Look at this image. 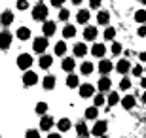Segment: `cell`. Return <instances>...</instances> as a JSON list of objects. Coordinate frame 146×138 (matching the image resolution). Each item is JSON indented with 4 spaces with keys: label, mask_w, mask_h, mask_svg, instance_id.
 I'll return each instance as SVG.
<instances>
[{
    "label": "cell",
    "mask_w": 146,
    "mask_h": 138,
    "mask_svg": "<svg viewBox=\"0 0 146 138\" xmlns=\"http://www.w3.org/2000/svg\"><path fill=\"white\" fill-rule=\"evenodd\" d=\"M29 8V0H17V10L25 11Z\"/></svg>",
    "instance_id": "cell-40"
},
{
    "label": "cell",
    "mask_w": 146,
    "mask_h": 138,
    "mask_svg": "<svg viewBox=\"0 0 146 138\" xmlns=\"http://www.w3.org/2000/svg\"><path fill=\"white\" fill-rule=\"evenodd\" d=\"M33 19L34 21H48V6H44V2H38L33 8Z\"/></svg>",
    "instance_id": "cell-1"
},
{
    "label": "cell",
    "mask_w": 146,
    "mask_h": 138,
    "mask_svg": "<svg viewBox=\"0 0 146 138\" xmlns=\"http://www.w3.org/2000/svg\"><path fill=\"white\" fill-rule=\"evenodd\" d=\"M70 2H72V4H74V6H80L82 2H84V0H70Z\"/></svg>",
    "instance_id": "cell-48"
},
{
    "label": "cell",
    "mask_w": 146,
    "mask_h": 138,
    "mask_svg": "<svg viewBox=\"0 0 146 138\" xmlns=\"http://www.w3.org/2000/svg\"><path fill=\"white\" fill-rule=\"evenodd\" d=\"M106 129H108V123L106 121H97L93 125L91 133L95 134V136H103V134H106Z\"/></svg>",
    "instance_id": "cell-9"
},
{
    "label": "cell",
    "mask_w": 146,
    "mask_h": 138,
    "mask_svg": "<svg viewBox=\"0 0 146 138\" xmlns=\"http://www.w3.org/2000/svg\"><path fill=\"white\" fill-rule=\"evenodd\" d=\"M101 8V0H89V10H99Z\"/></svg>",
    "instance_id": "cell-42"
},
{
    "label": "cell",
    "mask_w": 146,
    "mask_h": 138,
    "mask_svg": "<svg viewBox=\"0 0 146 138\" xmlns=\"http://www.w3.org/2000/svg\"><path fill=\"white\" fill-rule=\"evenodd\" d=\"M131 87V80L125 76V78H121V81H119V91H127Z\"/></svg>",
    "instance_id": "cell-35"
},
{
    "label": "cell",
    "mask_w": 146,
    "mask_h": 138,
    "mask_svg": "<svg viewBox=\"0 0 146 138\" xmlns=\"http://www.w3.org/2000/svg\"><path fill=\"white\" fill-rule=\"evenodd\" d=\"M137 34H139L141 38H144L146 36V25H141V27H139V30H137Z\"/></svg>",
    "instance_id": "cell-43"
},
{
    "label": "cell",
    "mask_w": 146,
    "mask_h": 138,
    "mask_svg": "<svg viewBox=\"0 0 146 138\" xmlns=\"http://www.w3.org/2000/svg\"><path fill=\"white\" fill-rule=\"evenodd\" d=\"M25 138H40V133H38V131H34V129H29L27 134H25Z\"/></svg>",
    "instance_id": "cell-41"
},
{
    "label": "cell",
    "mask_w": 146,
    "mask_h": 138,
    "mask_svg": "<svg viewBox=\"0 0 146 138\" xmlns=\"http://www.w3.org/2000/svg\"><path fill=\"white\" fill-rule=\"evenodd\" d=\"M66 87H70V89H76V87H80V78H78L74 72H70V74L66 76Z\"/></svg>",
    "instance_id": "cell-18"
},
{
    "label": "cell",
    "mask_w": 146,
    "mask_h": 138,
    "mask_svg": "<svg viewBox=\"0 0 146 138\" xmlns=\"http://www.w3.org/2000/svg\"><path fill=\"white\" fill-rule=\"evenodd\" d=\"M48 138H61V134L59 133H51V134H48Z\"/></svg>",
    "instance_id": "cell-46"
},
{
    "label": "cell",
    "mask_w": 146,
    "mask_h": 138,
    "mask_svg": "<svg viewBox=\"0 0 146 138\" xmlns=\"http://www.w3.org/2000/svg\"><path fill=\"white\" fill-rule=\"evenodd\" d=\"M53 125H55V121L51 116H40V129L42 131H49Z\"/></svg>",
    "instance_id": "cell-14"
},
{
    "label": "cell",
    "mask_w": 146,
    "mask_h": 138,
    "mask_svg": "<svg viewBox=\"0 0 146 138\" xmlns=\"http://www.w3.org/2000/svg\"><path fill=\"white\" fill-rule=\"evenodd\" d=\"M103 36H104V40H106V42H108V40H114V36H116V30H114L112 27H104Z\"/></svg>",
    "instance_id": "cell-32"
},
{
    "label": "cell",
    "mask_w": 146,
    "mask_h": 138,
    "mask_svg": "<svg viewBox=\"0 0 146 138\" xmlns=\"http://www.w3.org/2000/svg\"><path fill=\"white\" fill-rule=\"evenodd\" d=\"M97 36H99L97 27H91V25H87V27L84 28V38H86L87 42H93V40H95Z\"/></svg>",
    "instance_id": "cell-10"
},
{
    "label": "cell",
    "mask_w": 146,
    "mask_h": 138,
    "mask_svg": "<svg viewBox=\"0 0 146 138\" xmlns=\"http://www.w3.org/2000/svg\"><path fill=\"white\" fill-rule=\"evenodd\" d=\"M76 133H78V136H82V138H89V131H87V125L84 121L76 123Z\"/></svg>",
    "instance_id": "cell-22"
},
{
    "label": "cell",
    "mask_w": 146,
    "mask_h": 138,
    "mask_svg": "<svg viewBox=\"0 0 146 138\" xmlns=\"http://www.w3.org/2000/svg\"><path fill=\"white\" fill-rule=\"evenodd\" d=\"M33 49L36 51V53H46V49H48V36H38L34 38V42H33Z\"/></svg>",
    "instance_id": "cell-2"
},
{
    "label": "cell",
    "mask_w": 146,
    "mask_h": 138,
    "mask_svg": "<svg viewBox=\"0 0 146 138\" xmlns=\"http://www.w3.org/2000/svg\"><path fill=\"white\" fill-rule=\"evenodd\" d=\"M72 53H74V57H86L87 53V46L84 42H78L72 46Z\"/></svg>",
    "instance_id": "cell-12"
},
{
    "label": "cell",
    "mask_w": 146,
    "mask_h": 138,
    "mask_svg": "<svg viewBox=\"0 0 146 138\" xmlns=\"http://www.w3.org/2000/svg\"><path fill=\"white\" fill-rule=\"evenodd\" d=\"M17 66H19L21 70H29L31 66H33V55L21 53L19 57H17Z\"/></svg>",
    "instance_id": "cell-3"
},
{
    "label": "cell",
    "mask_w": 146,
    "mask_h": 138,
    "mask_svg": "<svg viewBox=\"0 0 146 138\" xmlns=\"http://www.w3.org/2000/svg\"><path fill=\"white\" fill-rule=\"evenodd\" d=\"M63 36L65 38H74L76 36V27L74 25H65V28H63Z\"/></svg>",
    "instance_id": "cell-31"
},
{
    "label": "cell",
    "mask_w": 146,
    "mask_h": 138,
    "mask_svg": "<svg viewBox=\"0 0 146 138\" xmlns=\"http://www.w3.org/2000/svg\"><path fill=\"white\" fill-rule=\"evenodd\" d=\"M70 127H72V123H70V119H66V117H63V119L57 121V129H59V133H66Z\"/></svg>",
    "instance_id": "cell-24"
},
{
    "label": "cell",
    "mask_w": 146,
    "mask_h": 138,
    "mask_svg": "<svg viewBox=\"0 0 146 138\" xmlns=\"http://www.w3.org/2000/svg\"><path fill=\"white\" fill-rule=\"evenodd\" d=\"M68 17H70V11L66 10V8H61L59 10V21H68Z\"/></svg>",
    "instance_id": "cell-37"
},
{
    "label": "cell",
    "mask_w": 146,
    "mask_h": 138,
    "mask_svg": "<svg viewBox=\"0 0 146 138\" xmlns=\"http://www.w3.org/2000/svg\"><path fill=\"white\" fill-rule=\"evenodd\" d=\"M89 10H80L78 13H76V21L82 23V25H87V21H89Z\"/></svg>",
    "instance_id": "cell-20"
},
{
    "label": "cell",
    "mask_w": 146,
    "mask_h": 138,
    "mask_svg": "<svg viewBox=\"0 0 146 138\" xmlns=\"http://www.w3.org/2000/svg\"><path fill=\"white\" fill-rule=\"evenodd\" d=\"M97 116H99V106H89L86 110V119H97Z\"/></svg>",
    "instance_id": "cell-27"
},
{
    "label": "cell",
    "mask_w": 146,
    "mask_h": 138,
    "mask_svg": "<svg viewBox=\"0 0 146 138\" xmlns=\"http://www.w3.org/2000/svg\"><path fill=\"white\" fill-rule=\"evenodd\" d=\"M141 87H142V89H146V78H142V80H141Z\"/></svg>",
    "instance_id": "cell-47"
},
{
    "label": "cell",
    "mask_w": 146,
    "mask_h": 138,
    "mask_svg": "<svg viewBox=\"0 0 146 138\" xmlns=\"http://www.w3.org/2000/svg\"><path fill=\"white\" fill-rule=\"evenodd\" d=\"M97 23L101 25V27H108V23H110V13L106 10H101L97 13Z\"/></svg>",
    "instance_id": "cell-15"
},
{
    "label": "cell",
    "mask_w": 146,
    "mask_h": 138,
    "mask_svg": "<svg viewBox=\"0 0 146 138\" xmlns=\"http://www.w3.org/2000/svg\"><path fill=\"white\" fill-rule=\"evenodd\" d=\"M17 38H19L21 42H25V40H29V38H31V30H29L27 27H21V28H17Z\"/></svg>",
    "instance_id": "cell-28"
},
{
    "label": "cell",
    "mask_w": 146,
    "mask_h": 138,
    "mask_svg": "<svg viewBox=\"0 0 146 138\" xmlns=\"http://www.w3.org/2000/svg\"><path fill=\"white\" fill-rule=\"evenodd\" d=\"M104 100H106V98H104V93H99V95H95V98H93V104H95V106H103Z\"/></svg>",
    "instance_id": "cell-36"
},
{
    "label": "cell",
    "mask_w": 146,
    "mask_h": 138,
    "mask_svg": "<svg viewBox=\"0 0 146 138\" xmlns=\"http://www.w3.org/2000/svg\"><path fill=\"white\" fill-rule=\"evenodd\" d=\"M112 68H114L112 61H108V59H101V63H99V72H101L103 76H108L110 72H112Z\"/></svg>",
    "instance_id": "cell-7"
},
{
    "label": "cell",
    "mask_w": 146,
    "mask_h": 138,
    "mask_svg": "<svg viewBox=\"0 0 146 138\" xmlns=\"http://www.w3.org/2000/svg\"><path fill=\"white\" fill-rule=\"evenodd\" d=\"M42 87L44 91H51L55 87V76H44V80H42Z\"/></svg>",
    "instance_id": "cell-19"
},
{
    "label": "cell",
    "mask_w": 146,
    "mask_h": 138,
    "mask_svg": "<svg viewBox=\"0 0 146 138\" xmlns=\"http://www.w3.org/2000/svg\"><path fill=\"white\" fill-rule=\"evenodd\" d=\"M131 72H133L135 76H142V74H144V68H142L141 64H135V66L131 68Z\"/></svg>",
    "instance_id": "cell-39"
},
{
    "label": "cell",
    "mask_w": 146,
    "mask_h": 138,
    "mask_svg": "<svg viewBox=\"0 0 146 138\" xmlns=\"http://www.w3.org/2000/svg\"><path fill=\"white\" fill-rule=\"evenodd\" d=\"M36 83H38V74L33 72V70H25V74H23V85L25 87H33Z\"/></svg>",
    "instance_id": "cell-4"
},
{
    "label": "cell",
    "mask_w": 146,
    "mask_h": 138,
    "mask_svg": "<svg viewBox=\"0 0 146 138\" xmlns=\"http://www.w3.org/2000/svg\"><path fill=\"white\" fill-rule=\"evenodd\" d=\"M34 110H36L38 116H46V112H48V104H46V102H38Z\"/></svg>",
    "instance_id": "cell-33"
},
{
    "label": "cell",
    "mask_w": 146,
    "mask_h": 138,
    "mask_svg": "<svg viewBox=\"0 0 146 138\" xmlns=\"http://www.w3.org/2000/svg\"><path fill=\"white\" fill-rule=\"evenodd\" d=\"M65 53H66V44L61 40V42L55 44V55H57V57H63Z\"/></svg>",
    "instance_id": "cell-30"
},
{
    "label": "cell",
    "mask_w": 146,
    "mask_h": 138,
    "mask_svg": "<svg viewBox=\"0 0 146 138\" xmlns=\"http://www.w3.org/2000/svg\"><path fill=\"white\" fill-rule=\"evenodd\" d=\"M141 100H142V102H146V91H144V93H142V96H141Z\"/></svg>",
    "instance_id": "cell-49"
},
{
    "label": "cell",
    "mask_w": 146,
    "mask_h": 138,
    "mask_svg": "<svg viewBox=\"0 0 146 138\" xmlns=\"http://www.w3.org/2000/svg\"><path fill=\"white\" fill-rule=\"evenodd\" d=\"M110 87H112V81H110L108 76H103V78L99 80V83H97V89L101 91V93H104V91H110Z\"/></svg>",
    "instance_id": "cell-16"
},
{
    "label": "cell",
    "mask_w": 146,
    "mask_h": 138,
    "mask_svg": "<svg viewBox=\"0 0 146 138\" xmlns=\"http://www.w3.org/2000/svg\"><path fill=\"white\" fill-rule=\"evenodd\" d=\"M144 72H146V66H144Z\"/></svg>",
    "instance_id": "cell-52"
},
{
    "label": "cell",
    "mask_w": 146,
    "mask_h": 138,
    "mask_svg": "<svg viewBox=\"0 0 146 138\" xmlns=\"http://www.w3.org/2000/svg\"><path fill=\"white\" fill-rule=\"evenodd\" d=\"M121 51H123V48H121V44L114 42V44H112V55H119Z\"/></svg>",
    "instance_id": "cell-38"
},
{
    "label": "cell",
    "mask_w": 146,
    "mask_h": 138,
    "mask_svg": "<svg viewBox=\"0 0 146 138\" xmlns=\"http://www.w3.org/2000/svg\"><path fill=\"white\" fill-rule=\"evenodd\" d=\"M38 64H40V68H42V70H48L49 66L53 64V57H51V55L42 53V55H40V59H38Z\"/></svg>",
    "instance_id": "cell-13"
},
{
    "label": "cell",
    "mask_w": 146,
    "mask_h": 138,
    "mask_svg": "<svg viewBox=\"0 0 146 138\" xmlns=\"http://www.w3.org/2000/svg\"><path fill=\"white\" fill-rule=\"evenodd\" d=\"M61 68L65 70V72H74V68H76V61H74V57H65L63 59V63H61Z\"/></svg>",
    "instance_id": "cell-11"
},
{
    "label": "cell",
    "mask_w": 146,
    "mask_h": 138,
    "mask_svg": "<svg viewBox=\"0 0 146 138\" xmlns=\"http://www.w3.org/2000/svg\"><path fill=\"white\" fill-rule=\"evenodd\" d=\"M141 2H142V4H144V6H146V0H141Z\"/></svg>",
    "instance_id": "cell-51"
},
{
    "label": "cell",
    "mask_w": 146,
    "mask_h": 138,
    "mask_svg": "<svg viewBox=\"0 0 146 138\" xmlns=\"http://www.w3.org/2000/svg\"><path fill=\"white\" fill-rule=\"evenodd\" d=\"M11 23H13V11L4 10L2 11V25H4V27H10Z\"/></svg>",
    "instance_id": "cell-23"
},
{
    "label": "cell",
    "mask_w": 146,
    "mask_h": 138,
    "mask_svg": "<svg viewBox=\"0 0 146 138\" xmlns=\"http://www.w3.org/2000/svg\"><path fill=\"white\" fill-rule=\"evenodd\" d=\"M116 70H118L119 74H127L131 70V63L127 61V59H119L118 64H116Z\"/></svg>",
    "instance_id": "cell-17"
},
{
    "label": "cell",
    "mask_w": 146,
    "mask_h": 138,
    "mask_svg": "<svg viewBox=\"0 0 146 138\" xmlns=\"http://www.w3.org/2000/svg\"><path fill=\"white\" fill-rule=\"evenodd\" d=\"M106 102H108V106H116L119 102V95L116 93V91H110L108 96H106Z\"/></svg>",
    "instance_id": "cell-29"
},
{
    "label": "cell",
    "mask_w": 146,
    "mask_h": 138,
    "mask_svg": "<svg viewBox=\"0 0 146 138\" xmlns=\"http://www.w3.org/2000/svg\"><path fill=\"white\" fill-rule=\"evenodd\" d=\"M11 46V32L10 30H2V49H8Z\"/></svg>",
    "instance_id": "cell-25"
},
{
    "label": "cell",
    "mask_w": 146,
    "mask_h": 138,
    "mask_svg": "<svg viewBox=\"0 0 146 138\" xmlns=\"http://www.w3.org/2000/svg\"><path fill=\"white\" fill-rule=\"evenodd\" d=\"M78 89H80V96L82 98H89V96L95 95V87H93L91 83H82Z\"/></svg>",
    "instance_id": "cell-5"
},
{
    "label": "cell",
    "mask_w": 146,
    "mask_h": 138,
    "mask_svg": "<svg viewBox=\"0 0 146 138\" xmlns=\"http://www.w3.org/2000/svg\"><path fill=\"white\" fill-rule=\"evenodd\" d=\"M139 59H141L142 63H146V51H142V53H139Z\"/></svg>",
    "instance_id": "cell-45"
},
{
    "label": "cell",
    "mask_w": 146,
    "mask_h": 138,
    "mask_svg": "<svg viewBox=\"0 0 146 138\" xmlns=\"http://www.w3.org/2000/svg\"><path fill=\"white\" fill-rule=\"evenodd\" d=\"M55 30H57V25H55V21H44V25H42V34L44 36H53L55 34Z\"/></svg>",
    "instance_id": "cell-8"
},
{
    "label": "cell",
    "mask_w": 146,
    "mask_h": 138,
    "mask_svg": "<svg viewBox=\"0 0 146 138\" xmlns=\"http://www.w3.org/2000/svg\"><path fill=\"white\" fill-rule=\"evenodd\" d=\"M135 21L141 23V25H144V23H146V11H144V10H139V11L135 13Z\"/></svg>",
    "instance_id": "cell-34"
},
{
    "label": "cell",
    "mask_w": 146,
    "mask_h": 138,
    "mask_svg": "<svg viewBox=\"0 0 146 138\" xmlns=\"http://www.w3.org/2000/svg\"><path fill=\"white\" fill-rule=\"evenodd\" d=\"M95 70V66H93V63L91 61H86V63H82V68H80V72H82V76H89Z\"/></svg>",
    "instance_id": "cell-26"
},
{
    "label": "cell",
    "mask_w": 146,
    "mask_h": 138,
    "mask_svg": "<svg viewBox=\"0 0 146 138\" xmlns=\"http://www.w3.org/2000/svg\"><path fill=\"white\" fill-rule=\"evenodd\" d=\"M63 4H65V0H51V6H55V8H61Z\"/></svg>",
    "instance_id": "cell-44"
},
{
    "label": "cell",
    "mask_w": 146,
    "mask_h": 138,
    "mask_svg": "<svg viewBox=\"0 0 146 138\" xmlns=\"http://www.w3.org/2000/svg\"><path fill=\"white\" fill-rule=\"evenodd\" d=\"M99 138H108V136H106V134H103V136H99Z\"/></svg>",
    "instance_id": "cell-50"
},
{
    "label": "cell",
    "mask_w": 146,
    "mask_h": 138,
    "mask_svg": "<svg viewBox=\"0 0 146 138\" xmlns=\"http://www.w3.org/2000/svg\"><path fill=\"white\" fill-rule=\"evenodd\" d=\"M135 96L133 95H125L123 98H121V106L125 108V110H131V108H135Z\"/></svg>",
    "instance_id": "cell-21"
},
{
    "label": "cell",
    "mask_w": 146,
    "mask_h": 138,
    "mask_svg": "<svg viewBox=\"0 0 146 138\" xmlns=\"http://www.w3.org/2000/svg\"><path fill=\"white\" fill-rule=\"evenodd\" d=\"M91 55L97 59H104V55H106V46L104 44H93L91 46Z\"/></svg>",
    "instance_id": "cell-6"
}]
</instances>
